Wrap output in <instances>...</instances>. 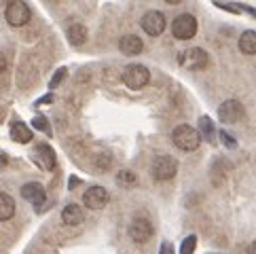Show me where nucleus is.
<instances>
[{
    "instance_id": "1a4fd4ad",
    "label": "nucleus",
    "mask_w": 256,
    "mask_h": 254,
    "mask_svg": "<svg viewBox=\"0 0 256 254\" xmlns=\"http://www.w3.org/2000/svg\"><path fill=\"white\" fill-rule=\"evenodd\" d=\"M140 26L148 36H159L163 30H166V15L159 13V11H148L142 17Z\"/></svg>"
},
{
    "instance_id": "4be33fe9",
    "label": "nucleus",
    "mask_w": 256,
    "mask_h": 254,
    "mask_svg": "<svg viewBox=\"0 0 256 254\" xmlns=\"http://www.w3.org/2000/svg\"><path fill=\"white\" fill-rule=\"evenodd\" d=\"M64 76H66V68H60V70L56 72V74H53V78H51L49 87H51V89H56V87L62 83V80H64Z\"/></svg>"
},
{
    "instance_id": "dca6fc26",
    "label": "nucleus",
    "mask_w": 256,
    "mask_h": 254,
    "mask_svg": "<svg viewBox=\"0 0 256 254\" xmlns=\"http://www.w3.org/2000/svg\"><path fill=\"white\" fill-rule=\"evenodd\" d=\"M68 40H70V44H74V47L83 44L87 40V28L80 24H72L68 28Z\"/></svg>"
},
{
    "instance_id": "412c9836",
    "label": "nucleus",
    "mask_w": 256,
    "mask_h": 254,
    "mask_svg": "<svg viewBox=\"0 0 256 254\" xmlns=\"http://www.w3.org/2000/svg\"><path fill=\"white\" fill-rule=\"evenodd\" d=\"M195 248H197V238H195V235H186V238L182 240L180 254H193Z\"/></svg>"
},
{
    "instance_id": "f257e3e1",
    "label": "nucleus",
    "mask_w": 256,
    "mask_h": 254,
    "mask_svg": "<svg viewBox=\"0 0 256 254\" xmlns=\"http://www.w3.org/2000/svg\"><path fill=\"white\" fill-rule=\"evenodd\" d=\"M172 142L176 144L180 150H197L201 144V136L195 127L190 125H178L172 132Z\"/></svg>"
},
{
    "instance_id": "393cba45",
    "label": "nucleus",
    "mask_w": 256,
    "mask_h": 254,
    "mask_svg": "<svg viewBox=\"0 0 256 254\" xmlns=\"http://www.w3.org/2000/svg\"><path fill=\"white\" fill-rule=\"evenodd\" d=\"M159 254H174L172 244H170V242H163V244H161V252H159Z\"/></svg>"
},
{
    "instance_id": "5701e85b",
    "label": "nucleus",
    "mask_w": 256,
    "mask_h": 254,
    "mask_svg": "<svg viewBox=\"0 0 256 254\" xmlns=\"http://www.w3.org/2000/svg\"><path fill=\"white\" fill-rule=\"evenodd\" d=\"M32 125L36 127V130H40V132H49V125H47V119H44V116H34Z\"/></svg>"
},
{
    "instance_id": "4468645a",
    "label": "nucleus",
    "mask_w": 256,
    "mask_h": 254,
    "mask_svg": "<svg viewBox=\"0 0 256 254\" xmlns=\"http://www.w3.org/2000/svg\"><path fill=\"white\" fill-rule=\"evenodd\" d=\"M237 47H240L242 53H246V56H254L256 53V32L254 30H246L240 40H237Z\"/></svg>"
},
{
    "instance_id": "39448f33",
    "label": "nucleus",
    "mask_w": 256,
    "mask_h": 254,
    "mask_svg": "<svg viewBox=\"0 0 256 254\" xmlns=\"http://www.w3.org/2000/svg\"><path fill=\"white\" fill-rule=\"evenodd\" d=\"M172 34L176 36L178 40L193 38V36L197 34V20H195V15H190V13L178 15L176 20H174V24H172Z\"/></svg>"
},
{
    "instance_id": "a878e982",
    "label": "nucleus",
    "mask_w": 256,
    "mask_h": 254,
    "mask_svg": "<svg viewBox=\"0 0 256 254\" xmlns=\"http://www.w3.org/2000/svg\"><path fill=\"white\" fill-rule=\"evenodd\" d=\"M4 70H6V56L0 51V72H4Z\"/></svg>"
},
{
    "instance_id": "0eeeda50",
    "label": "nucleus",
    "mask_w": 256,
    "mask_h": 254,
    "mask_svg": "<svg viewBox=\"0 0 256 254\" xmlns=\"http://www.w3.org/2000/svg\"><path fill=\"white\" fill-rule=\"evenodd\" d=\"M218 119L226 125L240 123L244 119V106L237 100H224V102L218 106Z\"/></svg>"
},
{
    "instance_id": "cd10ccee",
    "label": "nucleus",
    "mask_w": 256,
    "mask_h": 254,
    "mask_svg": "<svg viewBox=\"0 0 256 254\" xmlns=\"http://www.w3.org/2000/svg\"><path fill=\"white\" fill-rule=\"evenodd\" d=\"M248 254H256V240L250 244V248H248Z\"/></svg>"
},
{
    "instance_id": "7ed1b4c3",
    "label": "nucleus",
    "mask_w": 256,
    "mask_h": 254,
    "mask_svg": "<svg viewBox=\"0 0 256 254\" xmlns=\"http://www.w3.org/2000/svg\"><path fill=\"white\" fill-rule=\"evenodd\" d=\"M178 64L182 68H186V70H204L210 64V58L201 47H190V49L180 51Z\"/></svg>"
},
{
    "instance_id": "f3484780",
    "label": "nucleus",
    "mask_w": 256,
    "mask_h": 254,
    "mask_svg": "<svg viewBox=\"0 0 256 254\" xmlns=\"http://www.w3.org/2000/svg\"><path fill=\"white\" fill-rule=\"evenodd\" d=\"M36 155H38L42 168H47V170L56 168V152H53L51 146H47V144H40V146L36 148Z\"/></svg>"
},
{
    "instance_id": "9d476101",
    "label": "nucleus",
    "mask_w": 256,
    "mask_h": 254,
    "mask_svg": "<svg viewBox=\"0 0 256 254\" xmlns=\"http://www.w3.org/2000/svg\"><path fill=\"white\" fill-rule=\"evenodd\" d=\"M83 204L89 208V210H102V208L108 204V190L104 186L87 188L85 195H83Z\"/></svg>"
},
{
    "instance_id": "f8f14e48",
    "label": "nucleus",
    "mask_w": 256,
    "mask_h": 254,
    "mask_svg": "<svg viewBox=\"0 0 256 254\" xmlns=\"http://www.w3.org/2000/svg\"><path fill=\"white\" fill-rule=\"evenodd\" d=\"M118 49H121V53H125V56H140L144 51V42H142L140 36L125 34L123 38L118 40Z\"/></svg>"
},
{
    "instance_id": "20e7f679",
    "label": "nucleus",
    "mask_w": 256,
    "mask_h": 254,
    "mask_svg": "<svg viewBox=\"0 0 256 254\" xmlns=\"http://www.w3.org/2000/svg\"><path fill=\"white\" fill-rule=\"evenodd\" d=\"M150 172H152V178L154 180H170L176 176L178 172V161L170 157V155H157L152 159V166H150Z\"/></svg>"
},
{
    "instance_id": "a211bd4d",
    "label": "nucleus",
    "mask_w": 256,
    "mask_h": 254,
    "mask_svg": "<svg viewBox=\"0 0 256 254\" xmlns=\"http://www.w3.org/2000/svg\"><path fill=\"white\" fill-rule=\"evenodd\" d=\"M15 214V202L11 195L0 193V220H8Z\"/></svg>"
},
{
    "instance_id": "423d86ee",
    "label": "nucleus",
    "mask_w": 256,
    "mask_h": 254,
    "mask_svg": "<svg viewBox=\"0 0 256 254\" xmlns=\"http://www.w3.org/2000/svg\"><path fill=\"white\" fill-rule=\"evenodd\" d=\"M30 6L26 2H8L6 8H4V20L8 22V26H13V28H22L30 22Z\"/></svg>"
},
{
    "instance_id": "6ab92c4d",
    "label": "nucleus",
    "mask_w": 256,
    "mask_h": 254,
    "mask_svg": "<svg viewBox=\"0 0 256 254\" xmlns=\"http://www.w3.org/2000/svg\"><path fill=\"white\" fill-rule=\"evenodd\" d=\"M199 136H204L206 140L212 142L214 140V136H216V130H214V123L210 121V116H201L199 119Z\"/></svg>"
},
{
    "instance_id": "ddd939ff",
    "label": "nucleus",
    "mask_w": 256,
    "mask_h": 254,
    "mask_svg": "<svg viewBox=\"0 0 256 254\" xmlns=\"http://www.w3.org/2000/svg\"><path fill=\"white\" fill-rule=\"evenodd\" d=\"M62 220L66 222L68 226H76V224H80V222L85 220L80 206H76V204H68L66 208H64V212H62Z\"/></svg>"
},
{
    "instance_id": "b1692460",
    "label": "nucleus",
    "mask_w": 256,
    "mask_h": 254,
    "mask_svg": "<svg viewBox=\"0 0 256 254\" xmlns=\"http://www.w3.org/2000/svg\"><path fill=\"white\" fill-rule=\"evenodd\" d=\"M220 138H222V144H224V146H228V148H235V146H237V142L233 140V136H231V134L222 132V134H220Z\"/></svg>"
},
{
    "instance_id": "bb28decb",
    "label": "nucleus",
    "mask_w": 256,
    "mask_h": 254,
    "mask_svg": "<svg viewBox=\"0 0 256 254\" xmlns=\"http://www.w3.org/2000/svg\"><path fill=\"white\" fill-rule=\"evenodd\" d=\"M51 100H53L51 96H44V98H40V100H38V102H36V104H47V102H51Z\"/></svg>"
},
{
    "instance_id": "6e6552de",
    "label": "nucleus",
    "mask_w": 256,
    "mask_h": 254,
    "mask_svg": "<svg viewBox=\"0 0 256 254\" xmlns=\"http://www.w3.org/2000/svg\"><path fill=\"white\" fill-rule=\"evenodd\" d=\"M130 238L136 242V244H146L150 238H152V224L148 218L144 216H136L130 224Z\"/></svg>"
},
{
    "instance_id": "9b49d317",
    "label": "nucleus",
    "mask_w": 256,
    "mask_h": 254,
    "mask_svg": "<svg viewBox=\"0 0 256 254\" xmlns=\"http://www.w3.org/2000/svg\"><path fill=\"white\" fill-rule=\"evenodd\" d=\"M22 197L26 199V202H30L36 206V210H40V206L44 204V199H47V195H44V186L40 182H28L22 186Z\"/></svg>"
},
{
    "instance_id": "aec40b11",
    "label": "nucleus",
    "mask_w": 256,
    "mask_h": 254,
    "mask_svg": "<svg viewBox=\"0 0 256 254\" xmlns=\"http://www.w3.org/2000/svg\"><path fill=\"white\" fill-rule=\"evenodd\" d=\"M116 184H125V186H132V184H136V174L134 172H130V170H121L116 174Z\"/></svg>"
},
{
    "instance_id": "2eb2a0df",
    "label": "nucleus",
    "mask_w": 256,
    "mask_h": 254,
    "mask_svg": "<svg viewBox=\"0 0 256 254\" xmlns=\"http://www.w3.org/2000/svg\"><path fill=\"white\" fill-rule=\"evenodd\" d=\"M11 138L15 140V142H20V144H28L30 140H32V130L26 123H22V121H17V123H13L11 125Z\"/></svg>"
},
{
    "instance_id": "f03ea898",
    "label": "nucleus",
    "mask_w": 256,
    "mask_h": 254,
    "mask_svg": "<svg viewBox=\"0 0 256 254\" xmlns=\"http://www.w3.org/2000/svg\"><path fill=\"white\" fill-rule=\"evenodd\" d=\"M148 80H150V70L146 66H142V64H130L123 72V83L130 89H134V92L146 87Z\"/></svg>"
}]
</instances>
